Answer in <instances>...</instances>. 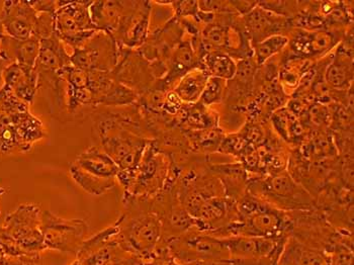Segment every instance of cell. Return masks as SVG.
Listing matches in <instances>:
<instances>
[{
	"instance_id": "1",
	"label": "cell",
	"mask_w": 354,
	"mask_h": 265,
	"mask_svg": "<svg viewBox=\"0 0 354 265\" xmlns=\"http://www.w3.org/2000/svg\"><path fill=\"white\" fill-rule=\"evenodd\" d=\"M96 132L102 150L119 168L117 181L128 194L134 183L138 166L151 139L137 104L115 107L98 116Z\"/></svg>"
},
{
	"instance_id": "2",
	"label": "cell",
	"mask_w": 354,
	"mask_h": 265,
	"mask_svg": "<svg viewBox=\"0 0 354 265\" xmlns=\"http://www.w3.org/2000/svg\"><path fill=\"white\" fill-rule=\"evenodd\" d=\"M292 229V212L281 211L246 192L236 203L235 220L225 230L223 238L248 236L288 240Z\"/></svg>"
},
{
	"instance_id": "3",
	"label": "cell",
	"mask_w": 354,
	"mask_h": 265,
	"mask_svg": "<svg viewBox=\"0 0 354 265\" xmlns=\"http://www.w3.org/2000/svg\"><path fill=\"white\" fill-rule=\"evenodd\" d=\"M123 203L124 212L115 223L119 229L118 243L127 253L143 262L162 240V224L151 209L150 199L126 197Z\"/></svg>"
},
{
	"instance_id": "4",
	"label": "cell",
	"mask_w": 354,
	"mask_h": 265,
	"mask_svg": "<svg viewBox=\"0 0 354 265\" xmlns=\"http://www.w3.org/2000/svg\"><path fill=\"white\" fill-rule=\"evenodd\" d=\"M191 40L198 59L209 52L226 54L236 61L253 57L243 21L237 14L216 15L213 23L203 28L200 36Z\"/></svg>"
},
{
	"instance_id": "5",
	"label": "cell",
	"mask_w": 354,
	"mask_h": 265,
	"mask_svg": "<svg viewBox=\"0 0 354 265\" xmlns=\"http://www.w3.org/2000/svg\"><path fill=\"white\" fill-rule=\"evenodd\" d=\"M183 168L167 151L152 140L138 166L134 183L123 198L153 199L168 185L177 183Z\"/></svg>"
},
{
	"instance_id": "6",
	"label": "cell",
	"mask_w": 354,
	"mask_h": 265,
	"mask_svg": "<svg viewBox=\"0 0 354 265\" xmlns=\"http://www.w3.org/2000/svg\"><path fill=\"white\" fill-rule=\"evenodd\" d=\"M247 192L281 211L310 212L319 210L314 197L301 183L295 181L286 170L270 176L249 175Z\"/></svg>"
},
{
	"instance_id": "7",
	"label": "cell",
	"mask_w": 354,
	"mask_h": 265,
	"mask_svg": "<svg viewBox=\"0 0 354 265\" xmlns=\"http://www.w3.org/2000/svg\"><path fill=\"white\" fill-rule=\"evenodd\" d=\"M179 264L192 262L215 264L230 259L222 239L192 228L176 237L163 239Z\"/></svg>"
},
{
	"instance_id": "8",
	"label": "cell",
	"mask_w": 354,
	"mask_h": 265,
	"mask_svg": "<svg viewBox=\"0 0 354 265\" xmlns=\"http://www.w3.org/2000/svg\"><path fill=\"white\" fill-rule=\"evenodd\" d=\"M41 211L32 203L19 205L4 219L3 236L19 250H46L41 233Z\"/></svg>"
},
{
	"instance_id": "9",
	"label": "cell",
	"mask_w": 354,
	"mask_h": 265,
	"mask_svg": "<svg viewBox=\"0 0 354 265\" xmlns=\"http://www.w3.org/2000/svg\"><path fill=\"white\" fill-rule=\"evenodd\" d=\"M93 1H68L54 15L55 35L66 47H82L98 32L89 14Z\"/></svg>"
},
{
	"instance_id": "10",
	"label": "cell",
	"mask_w": 354,
	"mask_h": 265,
	"mask_svg": "<svg viewBox=\"0 0 354 265\" xmlns=\"http://www.w3.org/2000/svg\"><path fill=\"white\" fill-rule=\"evenodd\" d=\"M41 229L46 249L76 256L84 242L88 225L82 219H65L52 212L44 211Z\"/></svg>"
},
{
	"instance_id": "11",
	"label": "cell",
	"mask_w": 354,
	"mask_h": 265,
	"mask_svg": "<svg viewBox=\"0 0 354 265\" xmlns=\"http://www.w3.org/2000/svg\"><path fill=\"white\" fill-rule=\"evenodd\" d=\"M348 30L292 28L286 36L288 38L286 54L301 60L317 62L331 54L345 38Z\"/></svg>"
},
{
	"instance_id": "12",
	"label": "cell",
	"mask_w": 354,
	"mask_h": 265,
	"mask_svg": "<svg viewBox=\"0 0 354 265\" xmlns=\"http://www.w3.org/2000/svg\"><path fill=\"white\" fill-rule=\"evenodd\" d=\"M69 65L71 60L66 46L56 35L41 40L40 52L35 66L38 74L39 89H51L57 100H63V82L59 73Z\"/></svg>"
},
{
	"instance_id": "13",
	"label": "cell",
	"mask_w": 354,
	"mask_h": 265,
	"mask_svg": "<svg viewBox=\"0 0 354 265\" xmlns=\"http://www.w3.org/2000/svg\"><path fill=\"white\" fill-rule=\"evenodd\" d=\"M120 47L113 37L98 30L82 47L72 50L71 65L86 71L111 72L119 59Z\"/></svg>"
},
{
	"instance_id": "14",
	"label": "cell",
	"mask_w": 354,
	"mask_h": 265,
	"mask_svg": "<svg viewBox=\"0 0 354 265\" xmlns=\"http://www.w3.org/2000/svg\"><path fill=\"white\" fill-rule=\"evenodd\" d=\"M152 1H131L122 17L113 39L120 48L138 50L144 45L150 33Z\"/></svg>"
},
{
	"instance_id": "15",
	"label": "cell",
	"mask_w": 354,
	"mask_h": 265,
	"mask_svg": "<svg viewBox=\"0 0 354 265\" xmlns=\"http://www.w3.org/2000/svg\"><path fill=\"white\" fill-rule=\"evenodd\" d=\"M111 74L139 96L149 91L156 81L150 63L138 50L127 48H120L119 59Z\"/></svg>"
},
{
	"instance_id": "16",
	"label": "cell",
	"mask_w": 354,
	"mask_h": 265,
	"mask_svg": "<svg viewBox=\"0 0 354 265\" xmlns=\"http://www.w3.org/2000/svg\"><path fill=\"white\" fill-rule=\"evenodd\" d=\"M353 30H349L332 52L323 72V80L332 91H347L353 85Z\"/></svg>"
},
{
	"instance_id": "17",
	"label": "cell",
	"mask_w": 354,
	"mask_h": 265,
	"mask_svg": "<svg viewBox=\"0 0 354 265\" xmlns=\"http://www.w3.org/2000/svg\"><path fill=\"white\" fill-rule=\"evenodd\" d=\"M38 12L26 0L3 2L0 10V24L4 34L17 40H27L34 36Z\"/></svg>"
},
{
	"instance_id": "18",
	"label": "cell",
	"mask_w": 354,
	"mask_h": 265,
	"mask_svg": "<svg viewBox=\"0 0 354 265\" xmlns=\"http://www.w3.org/2000/svg\"><path fill=\"white\" fill-rule=\"evenodd\" d=\"M223 243L232 259H261L272 257L279 259L286 240L233 236L223 238Z\"/></svg>"
},
{
	"instance_id": "19",
	"label": "cell",
	"mask_w": 354,
	"mask_h": 265,
	"mask_svg": "<svg viewBox=\"0 0 354 265\" xmlns=\"http://www.w3.org/2000/svg\"><path fill=\"white\" fill-rule=\"evenodd\" d=\"M198 67H200V59L192 46L191 38H185L168 58L165 75L155 81L151 89L163 91H171L185 74Z\"/></svg>"
},
{
	"instance_id": "20",
	"label": "cell",
	"mask_w": 354,
	"mask_h": 265,
	"mask_svg": "<svg viewBox=\"0 0 354 265\" xmlns=\"http://www.w3.org/2000/svg\"><path fill=\"white\" fill-rule=\"evenodd\" d=\"M251 46L257 45L275 35L288 36L290 32V19L273 14L257 6L252 12L242 17Z\"/></svg>"
},
{
	"instance_id": "21",
	"label": "cell",
	"mask_w": 354,
	"mask_h": 265,
	"mask_svg": "<svg viewBox=\"0 0 354 265\" xmlns=\"http://www.w3.org/2000/svg\"><path fill=\"white\" fill-rule=\"evenodd\" d=\"M40 39L36 36L27 40H17L2 34L0 38V61L3 69L12 63H17L26 69H35L40 52Z\"/></svg>"
},
{
	"instance_id": "22",
	"label": "cell",
	"mask_w": 354,
	"mask_h": 265,
	"mask_svg": "<svg viewBox=\"0 0 354 265\" xmlns=\"http://www.w3.org/2000/svg\"><path fill=\"white\" fill-rule=\"evenodd\" d=\"M2 86L14 93L21 102L30 106L38 93V74L36 70H28L17 63L8 65L2 70Z\"/></svg>"
},
{
	"instance_id": "23",
	"label": "cell",
	"mask_w": 354,
	"mask_h": 265,
	"mask_svg": "<svg viewBox=\"0 0 354 265\" xmlns=\"http://www.w3.org/2000/svg\"><path fill=\"white\" fill-rule=\"evenodd\" d=\"M207 170L222 183L226 198L237 201L247 192L249 174L240 162L213 163L209 160Z\"/></svg>"
},
{
	"instance_id": "24",
	"label": "cell",
	"mask_w": 354,
	"mask_h": 265,
	"mask_svg": "<svg viewBox=\"0 0 354 265\" xmlns=\"http://www.w3.org/2000/svg\"><path fill=\"white\" fill-rule=\"evenodd\" d=\"M272 130L290 150L299 148L309 137V132L301 124L300 118L288 107L277 109L270 115Z\"/></svg>"
},
{
	"instance_id": "25",
	"label": "cell",
	"mask_w": 354,
	"mask_h": 265,
	"mask_svg": "<svg viewBox=\"0 0 354 265\" xmlns=\"http://www.w3.org/2000/svg\"><path fill=\"white\" fill-rule=\"evenodd\" d=\"M73 164L83 172L95 179L118 181L119 168L117 164L102 148L98 147L91 146L83 151L78 155Z\"/></svg>"
},
{
	"instance_id": "26",
	"label": "cell",
	"mask_w": 354,
	"mask_h": 265,
	"mask_svg": "<svg viewBox=\"0 0 354 265\" xmlns=\"http://www.w3.org/2000/svg\"><path fill=\"white\" fill-rule=\"evenodd\" d=\"M131 1L117 0H102L93 1L89 6V14L93 25L100 32L106 33L113 37L119 27L122 17L130 8Z\"/></svg>"
},
{
	"instance_id": "27",
	"label": "cell",
	"mask_w": 354,
	"mask_h": 265,
	"mask_svg": "<svg viewBox=\"0 0 354 265\" xmlns=\"http://www.w3.org/2000/svg\"><path fill=\"white\" fill-rule=\"evenodd\" d=\"M331 258L326 252L313 248L292 237L286 240L277 265H330Z\"/></svg>"
},
{
	"instance_id": "28",
	"label": "cell",
	"mask_w": 354,
	"mask_h": 265,
	"mask_svg": "<svg viewBox=\"0 0 354 265\" xmlns=\"http://www.w3.org/2000/svg\"><path fill=\"white\" fill-rule=\"evenodd\" d=\"M174 119L176 126L183 131H200L220 126V113L200 102L183 104Z\"/></svg>"
},
{
	"instance_id": "29",
	"label": "cell",
	"mask_w": 354,
	"mask_h": 265,
	"mask_svg": "<svg viewBox=\"0 0 354 265\" xmlns=\"http://www.w3.org/2000/svg\"><path fill=\"white\" fill-rule=\"evenodd\" d=\"M14 127L15 132L19 136L23 152H28L35 143L47 137L43 122L39 118L35 117L30 111L17 113L10 120V124Z\"/></svg>"
},
{
	"instance_id": "30",
	"label": "cell",
	"mask_w": 354,
	"mask_h": 265,
	"mask_svg": "<svg viewBox=\"0 0 354 265\" xmlns=\"http://www.w3.org/2000/svg\"><path fill=\"white\" fill-rule=\"evenodd\" d=\"M183 132L187 138L192 154L204 155V156L218 153V147L226 134L221 126L205 129V130L183 131Z\"/></svg>"
},
{
	"instance_id": "31",
	"label": "cell",
	"mask_w": 354,
	"mask_h": 265,
	"mask_svg": "<svg viewBox=\"0 0 354 265\" xmlns=\"http://www.w3.org/2000/svg\"><path fill=\"white\" fill-rule=\"evenodd\" d=\"M209 77V76L203 68H194L177 82L174 91L183 104H196L200 102Z\"/></svg>"
},
{
	"instance_id": "32",
	"label": "cell",
	"mask_w": 354,
	"mask_h": 265,
	"mask_svg": "<svg viewBox=\"0 0 354 265\" xmlns=\"http://www.w3.org/2000/svg\"><path fill=\"white\" fill-rule=\"evenodd\" d=\"M200 67L207 72L209 77L230 81L237 71V61L226 54L209 52L200 59Z\"/></svg>"
},
{
	"instance_id": "33",
	"label": "cell",
	"mask_w": 354,
	"mask_h": 265,
	"mask_svg": "<svg viewBox=\"0 0 354 265\" xmlns=\"http://www.w3.org/2000/svg\"><path fill=\"white\" fill-rule=\"evenodd\" d=\"M288 45V38L285 35H275L257 45L252 46L253 59L257 66L266 64L273 57L283 53Z\"/></svg>"
},
{
	"instance_id": "34",
	"label": "cell",
	"mask_w": 354,
	"mask_h": 265,
	"mask_svg": "<svg viewBox=\"0 0 354 265\" xmlns=\"http://www.w3.org/2000/svg\"><path fill=\"white\" fill-rule=\"evenodd\" d=\"M69 173L74 183L91 196H102L109 190H113L118 183V181H102L91 176L76 167L73 163L70 166Z\"/></svg>"
},
{
	"instance_id": "35",
	"label": "cell",
	"mask_w": 354,
	"mask_h": 265,
	"mask_svg": "<svg viewBox=\"0 0 354 265\" xmlns=\"http://www.w3.org/2000/svg\"><path fill=\"white\" fill-rule=\"evenodd\" d=\"M254 147L251 145L243 133L239 130L236 133L225 134L218 147V154L228 155L236 159V161H240Z\"/></svg>"
},
{
	"instance_id": "36",
	"label": "cell",
	"mask_w": 354,
	"mask_h": 265,
	"mask_svg": "<svg viewBox=\"0 0 354 265\" xmlns=\"http://www.w3.org/2000/svg\"><path fill=\"white\" fill-rule=\"evenodd\" d=\"M227 84L228 81L217 77H209L200 98L201 104L212 109L222 104L226 98Z\"/></svg>"
},
{
	"instance_id": "37",
	"label": "cell",
	"mask_w": 354,
	"mask_h": 265,
	"mask_svg": "<svg viewBox=\"0 0 354 265\" xmlns=\"http://www.w3.org/2000/svg\"><path fill=\"white\" fill-rule=\"evenodd\" d=\"M259 6L286 19H290L301 10V1H259Z\"/></svg>"
},
{
	"instance_id": "38",
	"label": "cell",
	"mask_w": 354,
	"mask_h": 265,
	"mask_svg": "<svg viewBox=\"0 0 354 265\" xmlns=\"http://www.w3.org/2000/svg\"><path fill=\"white\" fill-rule=\"evenodd\" d=\"M169 8L172 10V15L177 19H192L198 23V1L194 0H183V1H170Z\"/></svg>"
},
{
	"instance_id": "39",
	"label": "cell",
	"mask_w": 354,
	"mask_h": 265,
	"mask_svg": "<svg viewBox=\"0 0 354 265\" xmlns=\"http://www.w3.org/2000/svg\"><path fill=\"white\" fill-rule=\"evenodd\" d=\"M144 265H180L176 262L172 255L169 247L165 241L161 240L154 252L147 258L143 260Z\"/></svg>"
},
{
	"instance_id": "40",
	"label": "cell",
	"mask_w": 354,
	"mask_h": 265,
	"mask_svg": "<svg viewBox=\"0 0 354 265\" xmlns=\"http://www.w3.org/2000/svg\"><path fill=\"white\" fill-rule=\"evenodd\" d=\"M198 10L207 14L229 15L236 14L232 8L230 0L223 1V0H201L198 1Z\"/></svg>"
},
{
	"instance_id": "41",
	"label": "cell",
	"mask_w": 354,
	"mask_h": 265,
	"mask_svg": "<svg viewBox=\"0 0 354 265\" xmlns=\"http://www.w3.org/2000/svg\"><path fill=\"white\" fill-rule=\"evenodd\" d=\"M54 34V15L38 14L34 36L43 40V39L50 38Z\"/></svg>"
},
{
	"instance_id": "42",
	"label": "cell",
	"mask_w": 354,
	"mask_h": 265,
	"mask_svg": "<svg viewBox=\"0 0 354 265\" xmlns=\"http://www.w3.org/2000/svg\"><path fill=\"white\" fill-rule=\"evenodd\" d=\"M183 104H185L181 102L180 98L174 93V89H171V91L166 93L162 113L166 116H169V117L174 118L177 113L180 111V109H183Z\"/></svg>"
},
{
	"instance_id": "43",
	"label": "cell",
	"mask_w": 354,
	"mask_h": 265,
	"mask_svg": "<svg viewBox=\"0 0 354 265\" xmlns=\"http://www.w3.org/2000/svg\"><path fill=\"white\" fill-rule=\"evenodd\" d=\"M30 6L38 14H52L59 10V8L68 3V1H62V0H38V1H30Z\"/></svg>"
},
{
	"instance_id": "44",
	"label": "cell",
	"mask_w": 354,
	"mask_h": 265,
	"mask_svg": "<svg viewBox=\"0 0 354 265\" xmlns=\"http://www.w3.org/2000/svg\"><path fill=\"white\" fill-rule=\"evenodd\" d=\"M331 264L330 265H354V254L353 248H342L330 254Z\"/></svg>"
},
{
	"instance_id": "45",
	"label": "cell",
	"mask_w": 354,
	"mask_h": 265,
	"mask_svg": "<svg viewBox=\"0 0 354 265\" xmlns=\"http://www.w3.org/2000/svg\"><path fill=\"white\" fill-rule=\"evenodd\" d=\"M259 1H243V0H230L232 8L234 12L240 17H243L244 15H248L249 12H252L257 6Z\"/></svg>"
},
{
	"instance_id": "46",
	"label": "cell",
	"mask_w": 354,
	"mask_h": 265,
	"mask_svg": "<svg viewBox=\"0 0 354 265\" xmlns=\"http://www.w3.org/2000/svg\"><path fill=\"white\" fill-rule=\"evenodd\" d=\"M2 34H4V32H3V28H2V27H1V24H0V38H1ZM2 70H3V66H2L1 61H0V83L2 82V80H1Z\"/></svg>"
},
{
	"instance_id": "47",
	"label": "cell",
	"mask_w": 354,
	"mask_h": 265,
	"mask_svg": "<svg viewBox=\"0 0 354 265\" xmlns=\"http://www.w3.org/2000/svg\"><path fill=\"white\" fill-rule=\"evenodd\" d=\"M183 265H207V262H192V264H183Z\"/></svg>"
},
{
	"instance_id": "48",
	"label": "cell",
	"mask_w": 354,
	"mask_h": 265,
	"mask_svg": "<svg viewBox=\"0 0 354 265\" xmlns=\"http://www.w3.org/2000/svg\"><path fill=\"white\" fill-rule=\"evenodd\" d=\"M70 265H83V264H82V262H80V259H77V258H76V259L74 260V262H72V264Z\"/></svg>"
},
{
	"instance_id": "49",
	"label": "cell",
	"mask_w": 354,
	"mask_h": 265,
	"mask_svg": "<svg viewBox=\"0 0 354 265\" xmlns=\"http://www.w3.org/2000/svg\"><path fill=\"white\" fill-rule=\"evenodd\" d=\"M4 194H6V188L0 186V197L3 196ZM0 214H1V212H0Z\"/></svg>"
},
{
	"instance_id": "50",
	"label": "cell",
	"mask_w": 354,
	"mask_h": 265,
	"mask_svg": "<svg viewBox=\"0 0 354 265\" xmlns=\"http://www.w3.org/2000/svg\"><path fill=\"white\" fill-rule=\"evenodd\" d=\"M131 265H144L141 259H137L136 262H133Z\"/></svg>"
},
{
	"instance_id": "51",
	"label": "cell",
	"mask_w": 354,
	"mask_h": 265,
	"mask_svg": "<svg viewBox=\"0 0 354 265\" xmlns=\"http://www.w3.org/2000/svg\"><path fill=\"white\" fill-rule=\"evenodd\" d=\"M207 265H227V260L226 262H215V264H207Z\"/></svg>"
}]
</instances>
